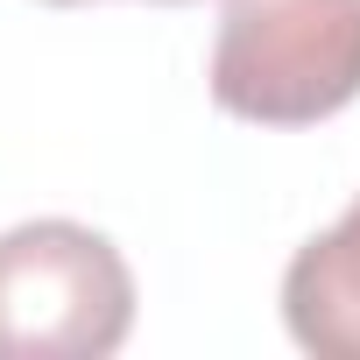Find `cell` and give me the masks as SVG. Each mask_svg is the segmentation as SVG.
<instances>
[{
	"mask_svg": "<svg viewBox=\"0 0 360 360\" xmlns=\"http://www.w3.org/2000/svg\"><path fill=\"white\" fill-rule=\"evenodd\" d=\"M360 99V0H226L212 106L255 127H311Z\"/></svg>",
	"mask_w": 360,
	"mask_h": 360,
	"instance_id": "cell-1",
	"label": "cell"
},
{
	"mask_svg": "<svg viewBox=\"0 0 360 360\" xmlns=\"http://www.w3.org/2000/svg\"><path fill=\"white\" fill-rule=\"evenodd\" d=\"M134 332L120 248L78 219L0 233V360H106Z\"/></svg>",
	"mask_w": 360,
	"mask_h": 360,
	"instance_id": "cell-2",
	"label": "cell"
},
{
	"mask_svg": "<svg viewBox=\"0 0 360 360\" xmlns=\"http://www.w3.org/2000/svg\"><path fill=\"white\" fill-rule=\"evenodd\" d=\"M283 325L318 360H360V198L283 269Z\"/></svg>",
	"mask_w": 360,
	"mask_h": 360,
	"instance_id": "cell-3",
	"label": "cell"
},
{
	"mask_svg": "<svg viewBox=\"0 0 360 360\" xmlns=\"http://www.w3.org/2000/svg\"><path fill=\"white\" fill-rule=\"evenodd\" d=\"M57 8H85V0H57Z\"/></svg>",
	"mask_w": 360,
	"mask_h": 360,
	"instance_id": "cell-4",
	"label": "cell"
}]
</instances>
